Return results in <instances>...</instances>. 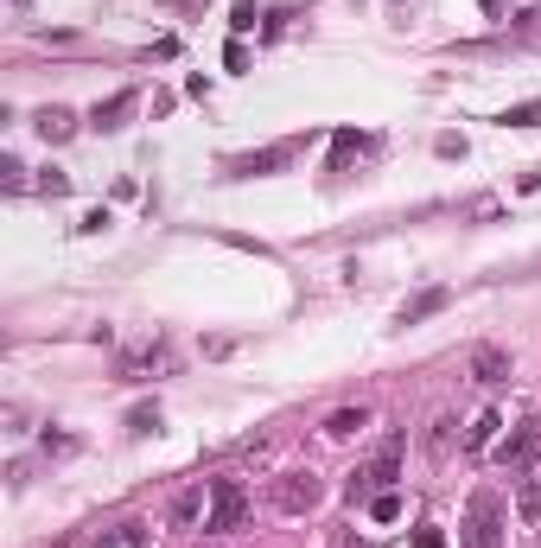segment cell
I'll list each match as a JSON object with an SVG mask.
<instances>
[{"label": "cell", "mask_w": 541, "mask_h": 548, "mask_svg": "<svg viewBox=\"0 0 541 548\" xmlns=\"http://www.w3.org/2000/svg\"><path fill=\"white\" fill-rule=\"evenodd\" d=\"M242 517H249V491L236 478H211V517H204V529L230 536V529H242Z\"/></svg>", "instance_id": "6da1fadb"}, {"label": "cell", "mask_w": 541, "mask_h": 548, "mask_svg": "<svg viewBox=\"0 0 541 548\" xmlns=\"http://www.w3.org/2000/svg\"><path fill=\"white\" fill-rule=\"evenodd\" d=\"M319 498H325L319 472H281V478H274V510H287V517H306Z\"/></svg>", "instance_id": "7a4b0ae2"}, {"label": "cell", "mask_w": 541, "mask_h": 548, "mask_svg": "<svg viewBox=\"0 0 541 548\" xmlns=\"http://www.w3.org/2000/svg\"><path fill=\"white\" fill-rule=\"evenodd\" d=\"M300 160V141H274V147H261V153H242V160H230V173L236 179H261V173H281V166Z\"/></svg>", "instance_id": "3957f363"}, {"label": "cell", "mask_w": 541, "mask_h": 548, "mask_svg": "<svg viewBox=\"0 0 541 548\" xmlns=\"http://www.w3.org/2000/svg\"><path fill=\"white\" fill-rule=\"evenodd\" d=\"M471 548H503V510H497L491 491L471 498Z\"/></svg>", "instance_id": "277c9868"}, {"label": "cell", "mask_w": 541, "mask_h": 548, "mask_svg": "<svg viewBox=\"0 0 541 548\" xmlns=\"http://www.w3.org/2000/svg\"><path fill=\"white\" fill-rule=\"evenodd\" d=\"M134 102H141L134 90H115L109 102H96V109H90V128H96V134H115V128H121V122L134 115Z\"/></svg>", "instance_id": "5b68a950"}, {"label": "cell", "mask_w": 541, "mask_h": 548, "mask_svg": "<svg viewBox=\"0 0 541 548\" xmlns=\"http://www.w3.org/2000/svg\"><path fill=\"white\" fill-rule=\"evenodd\" d=\"M395 472H401V440H389V447H382V459H376V466L351 478V498H363V491H376V485H389Z\"/></svg>", "instance_id": "8992f818"}, {"label": "cell", "mask_w": 541, "mask_h": 548, "mask_svg": "<svg viewBox=\"0 0 541 548\" xmlns=\"http://www.w3.org/2000/svg\"><path fill=\"white\" fill-rule=\"evenodd\" d=\"M446 287H427V294H414V300H401V313H395V325H421V319H433V313H446Z\"/></svg>", "instance_id": "52a82bcc"}, {"label": "cell", "mask_w": 541, "mask_h": 548, "mask_svg": "<svg viewBox=\"0 0 541 548\" xmlns=\"http://www.w3.org/2000/svg\"><path fill=\"white\" fill-rule=\"evenodd\" d=\"M535 453H541V421H522L516 434H510V447H503V466H516V472H522Z\"/></svg>", "instance_id": "ba28073f"}, {"label": "cell", "mask_w": 541, "mask_h": 548, "mask_svg": "<svg viewBox=\"0 0 541 548\" xmlns=\"http://www.w3.org/2000/svg\"><path fill=\"white\" fill-rule=\"evenodd\" d=\"M32 128H39L45 141L58 147V141H71V134H77V115H71V109H58V102H51V109H39V115H32Z\"/></svg>", "instance_id": "9c48e42d"}, {"label": "cell", "mask_w": 541, "mask_h": 548, "mask_svg": "<svg viewBox=\"0 0 541 548\" xmlns=\"http://www.w3.org/2000/svg\"><path fill=\"white\" fill-rule=\"evenodd\" d=\"M471 376H478V383H503V376H510V357L497 345H478L471 351Z\"/></svg>", "instance_id": "30bf717a"}, {"label": "cell", "mask_w": 541, "mask_h": 548, "mask_svg": "<svg viewBox=\"0 0 541 548\" xmlns=\"http://www.w3.org/2000/svg\"><path fill=\"white\" fill-rule=\"evenodd\" d=\"M90 548H147V523H115V529H102Z\"/></svg>", "instance_id": "8fae6325"}, {"label": "cell", "mask_w": 541, "mask_h": 548, "mask_svg": "<svg viewBox=\"0 0 541 548\" xmlns=\"http://www.w3.org/2000/svg\"><path fill=\"white\" fill-rule=\"evenodd\" d=\"M497 427H503V415H491V408H484V415L465 427V453H484V447L497 440Z\"/></svg>", "instance_id": "7c38bea8"}, {"label": "cell", "mask_w": 541, "mask_h": 548, "mask_svg": "<svg viewBox=\"0 0 541 548\" xmlns=\"http://www.w3.org/2000/svg\"><path fill=\"white\" fill-rule=\"evenodd\" d=\"M363 427H370V415H363V408H338V415L325 421V434H331V440H351V434H363Z\"/></svg>", "instance_id": "4fadbf2b"}, {"label": "cell", "mask_w": 541, "mask_h": 548, "mask_svg": "<svg viewBox=\"0 0 541 548\" xmlns=\"http://www.w3.org/2000/svg\"><path fill=\"white\" fill-rule=\"evenodd\" d=\"M351 153H363V134H351V128H344L338 141H331V173H344V166H351Z\"/></svg>", "instance_id": "5bb4252c"}, {"label": "cell", "mask_w": 541, "mask_h": 548, "mask_svg": "<svg viewBox=\"0 0 541 548\" xmlns=\"http://www.w3.org/2000/svg\"><path fill=\"white\" fill-rule=\"evenodd\" d=\"M128 434H160V408H153V402L128 408Z\"/></svg>", "instance_id": "9a60e30c"}, {"label": "cell", "mask_w": 541, "mask_h": 548, "mask_svg": "<svg viewBox=\"0 0 541 548\" xmlns=\"http://www.w3.org/2000/svg\"><path fill=\"white\" fill-rule=\"evenodd\" d=\"M541 122V102H516V109H503V128H535Z\"/></svg>", "instance_id": "2e32d148"}, {"label": "cell", "mask_w": 541, "mask_h": 548, "mask_svg": "<svg viewBox=\"0 0 541 548\" xmlns=\"http://www.w3.org/2000/svg\"><path fill=\"white\" fill-rule=\"evenodd\" d=\"M370 517H376V523H395V517H401V498H395V491H376V498H370Z\"/></svg>", "instance_id": "e0dca14e"}, {"label": "cell", "mask_w": 541, "mask_h": 548, "mask_svg": "<svg viewBox=\"0 0 541 548\" xmlns=\"http://www.w3.org/2000/svg\"><path fill=\"white\" fill-rule=\"evenodd\" d=\"M230 26H236V32H249V26H255V0H236V13H230Z\"/></svg>", "instance_id": "ac0fdd59"}, {"label": "cell", "mask_w": 541, "mask_h": 548, "mask_svg": "<svg viewBox=\"0 0 541 548\" xmlns=\"http://www.w3.org/2000/svg\"><path fill=\"white\" fill-rule=\"evenodd\" d=\"M414 548H446V536L433 523H421V529H414Z\"/></svg>", "instance_id": "d6986e66"}, {"label": "cell", "mask_w": 541, "mask_h": 548, "mask_svg": "<svg viewBox=\"0 0 541 548\" xmlns=\"http://www.w3.org/2000/svg\"><path fill=\"white\" fill-rule=\"evenodd\" d=\"M331 548H363V542L351 536V529H338V536H331Z\"/></svg>", "instance_id": "ffe728a7"}, {"label": "cell", "mask_w": 541, "mask_h": 548, "mask_svg": "<svg viewBox=\"0 0 541 548\" xmlns=\"http://www.w3.org/2000/svg\"><path fill=\"white\" fill-rule=\"evenodd\" d=\"M13 7H26V0H13Z\"/></svg>", "instance_id": "44dd1931"}]
</instances>
